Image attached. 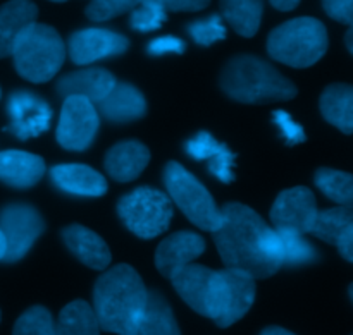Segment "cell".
I'll list each match as a JSON object with an SVG mask.
<instances>
[{
	"label": "cell",
	"mask_w": 353,
	"mask_h": 335,
	"mask_svg": "<svg viewBox=\"0 0 353 335\" xmlns=\"http://www.w3.org/2000/svg\"><path fill=\"white\" fill-rule=\"evenodd\" d=\"M38 7L31 0H9L0 6V58L12 55L17 38L37 23Z\"/></svg>",
	"instance_id": "obj_21"
},
{
	"label": "cell",
	"mask_w": 353,
	"mask_h": 335,
	"mask_svg": "<svg viewBox=\"0 0 353 335\" xmlns=\"http://www.w3.org/2000/svg\"><path fill=\"white\" fill-rule=\"evenodd\" d=\"M353 229V208L350 206H334L317 213L312 233L324 243L338 246L341 239Z\"/></svg>",
	"instance_id": "obj_29"
},
{
	"label": "cell",
	"mask_w": 353,
	"mask_h": 335,
	"mask_svg": "<svg viewBox=\"0 0 353 335\" xmlns=\"http://www.w3.org/2000/svg\"><path fill=\"white\" fill-rule=\"evenodd\" d=\"M188 33L195 43L202 45V47H210L216 41L226 38V26L219 14H212L205 19L193 21L192 24H188Z\"/></svg>",
	"instance_id": "obj_33"
},
{
	"label": "cell",
	"mask_w": 353,
	"mask_h": 335,
	"mask_svg": "<svg viewBox=\"0 0 353 335\" xmlns=\"http://www.w3.org/2000/svg\"><path fill=\"white\" fill-rule=\"evenodd\" d=\"M150 162V151L140 141H123L114 144L105 157L107 174L117 182H130L137 179Z\"/></svg>",
	"instance_id": "obj_22"
},
{
	"label": "cell",
	"mask_w": 353,
	"mask_h": 335,
	"mask_svg": "<svg viewBox=\"0 0 353 335\" xmlns=\"http://www.w3.org/2000/svg\"><path fill=\"white\" fill-rule=\"evenodd\" d=\"M269 251L279 267H300L317 260V251L303 234L292 230H278L271 227Z\"/></svg>",
	"instance_id": "obj_23"
},
{
	"label": "cell",
	"mask_w": 353,
	"mask_h": 335,
	"mask_svg": "<svg viewBox=\"0 0 353 335\" xmlns=\"http://www.w3.org/2000/svg\"><path fill=\"white\" fill-rule=\"evenodd\" d=\"M116 78L112 72L102 67L79 69L62 76L57 81V93L64 98L68 96H83L93 105L102 102L116 86Z\"/></svg>",
	"instance_id": "obj_16"
},
{
	"label": "cell",
	"mask_w": 353,
	"mask_h": 335,
	"mask_svg": "<svg viewBox=\"0 0 353 335\" xmlns=\"http://www.w3.org/2000/svg\"><path fill=\"white\" fill-rule=\"evenodd\" d=\"M130 48L124 34L103 28H86L74 31L68 40L69 58L76 65H88L102 58L116 57Z\"/></svg>",
	"instance_id": "obj_13"
},
{
	"label": "cell",
	"mask_w": 353,
	"mask_h": 335,
	"mask_svg": "<svg viewBox=\"0 0 353 335\" xmlns=\"http://www.w3.org/2000/svg\"><path fill=\"white\" fill-rule=\"evenodd\" d=\"M212 270L209 267H203L199 263H190L183 267L181 270L176 272L171 277L172 285H174L176 292L181 296L183 301L196 312L199 315L203 316V303H205V291L207 284Z\"/></svg>",
	"instance_id": "obj_26"
},
{
	"label": "cell",
	"mask_w": 353,
	"mask_h": 335,
	"mask_svg": "<svg viewBox=\"0 0 353 335\" xmlns=\"http://www.w3.org/2000/svg\"><path fill=\"white\" fill-rule=\"evenodd\" d=\"M321 112L330 124L345 134L353 133V85L334 83L323 91Z\"/></svg>",
	"instance_id": "obj_24"
},
{
	"label": "cell",
	"mask_w": 353,
	"mask_h": 335,
	"mask_svg": "<svg viewBox=\"0 0 353 335\" xmlns=\"http://www.w3.org/2000/svg\"><path fill=\"white\" fill-rule=\"evenodd\" d=\"M12 58L21 78L31 83H47L64 64V40L48 24L33 23L17 38Z\"/></svg>",
	"instance_id": "obj_5"
},
{
	"label": "cell",
	"mask_w": 353,
	"mask_h": 335,
	"mask_svg": "<svg viewBox=\"0 0 353 335\" xmlns=\"http://www.w3.org/2000/svg\"><path fill=\"white\" fill-rule=\"evenodd\" d=\"M148 289L130 265H116L93 288V312L103 332L133 335L145 312Z\"/></svg>",
	"instance_id": "obj_2"
},
{
	"label": "cell",
	"mask_w": 353,
	"mask_h": 335,
	"mask_svg": "<svg viewBox=\"0 0 353 335\" xmlns=\"http://www.w3.org/2000/svg\"><path fill=\"white\" fill-rule=\"evenodd\" d=\"M314 182L331 202L353 208V174L323 167L316 172Z\"/></svg>",
	"instance_id": "obj_30"
},
{
	"label": "cell",
	"mask_w": 353,
	"mask_h": 335,
	"mask_svg": "<svg viewBox=\"0 0 353 335\" xmlns=\"http://www.w3.org/2000/svg\"><path fill=\"white\" fill-rule=\"evenodd\" d=\"M7 114H9V126L6 131H10L16 138L26 141L43 134L50 127L52 109L41 96L17 89L10 93L7 100Z\"/></svg>",
	"instance_id": "obj_11"
},
{
	"label": "cell",
	"mask_w": 353,
	"mask_h": 335,
	"mask_svg": "<svg viewBox=\"0 0 353 335\" xmlns=\"http://www.w3.org/2000/svg\"><path fill=\"white\" fill-rule=\"evenodd\" d=\"M205 251V241L200 234L181 230L165 237L155 251V267L164 277L171 279L178 270L193 263Z\"/></svg>",
	"instance_id": "obj_14"
},
{
	"label": "cell",
	"mask_w": 353,
	"mask_h": 335,
	"mask_svg": "<svg viewBox=\"0 0 353 335\" xmlns=\"http://www.w3.org/2000/svg\"><path fill=\"white\" fill-rule=\"evenodd\" d=\"M221 17L231 24L240 36L252 38L261 28L262 0H221Z\"/></svg>",
	"instance_id": "obj_27"
},
{
	"label": "cell",
	"mask_w": 353,
	"mask_h": 335,
	"mask_svg": "<svg viewBox=\"0 0 353 335\" xmlns=\"http://www.w3.org/2000/svg\"><path fill=\"white\" fill-rule=\"evenodd\" d=\"M0 230L7 246L3 261L14 263L26 257L34 241L43 234L45 222L34 206L10 203L0 210Z\"/></svg>",
	"instance_id": "obj_9"
},
{
	"label": "cell",
	"mask_w": 353,
	"mask_h": 335,
	"mask_svg": "<svg viewBox=\"0 0 353 335\" xmlns=\"http://www.w3.org/2000/svg\"><path fill=\"white\" fill-rule=\"evenodd\" d=\"M164 186L168 189L169 199L176 203L186 219L199 229L214 233L221 226V208H217L205 186L181 164L169 162L165 165Z\"/></svg>",
	"instance_id": "obj_7"
},
{
	"label": "cell",
	"mask_w": 353,
	"mask_h": 335,
	"mask_svg": "<svg viewBox=\"0 0 353 335\" xmlns=\"http://www.w3.org/2000/svg\"><path fill=\"white\" fill-rule=\"evenodd\" d=\"M269 233L271 226L250 206L226 203L221 208V226L212 236L224 267L245 272L257 281L281 268L269 251Z\"/></svg>",
	"instance_id": "obj_1"
},
{
	"label": "cell",
	"mask_w": 353,
	"mask_h": 335,
	"mask_svg": "<svg viewBox=\"0 0 353 335\" xmlns=\"http://www.w3.org/2000/svg\"><path fill=\"white\" fill-rule=\"evenodd\" d=\"M99 116L114 124H128L147 114V102L138 88L128 83H116L112 91L97 103Z\"/></svg>",
	"instance_id": "obj_18"
},
{
	"label": "cell",
	"mask_w": 353,
	"mask_h": 335,
	"mask_svg": "<svg viewBox=\"0 0 353 335\" xmlns=\"http://www.w3.org/2000/svg\"><path fill=\"white\" fill-rule=\"evenodd\" d=\"M348 294H350V299H352V303H353V284L350 285V289H348Z\"/></svg>",
	"instance_id": "obj_44"
},
{
	"label": "cell",
	"mask_w": 353,
	"mask_h": 335,
	"mask_svg": "<svg viewBox=\"0 0 353 335\" xmlns=\"http://www.w3.org/2000/svg\"><path fill=\"white\" fill-rule=\"evenodd\" d=\"M43 158L23 150L0 151V181L16 189L33 188L45 174Z\"/></svg>",
	"instance_id": "obj_19"
},
{
	"label": "cell",
	"mask_w": 353,
	"mask_h": 335,
	"mask_svg": "<svg viewBox=\"0 0 353 335\" xmlns=\"http://www.w3.org/2000/svg\"><path fill=\"white\" fill-rule=\"evenodd\" d=\"M143 0H92L86 6L85 14L88 19L95 21V23H103V21L121 16V14L131 12Z\"/></svg>",
	"instance_id": "obj_34"
},
{
	"label": "cell",
	"mask_w": 353,
	"mask_h": 335,
	"mask_svg": "<svg viewBox=\"0 0 353 335\" xmlns=\"http://www.w3.org/2000/svg\"><path fill=\"white\" fill-rule=\"evenodd\" d=\"M117 213L134 236L154 239L165 233L171 224L172 202L165 193L141 186L119 199Z\"/></svg>",
	"instance_id": "obj_8"
},
{
	"label": "cell",
	"mask_w": 353,
	"mask_h": 335,
	"mask_svg": "<svg viewBox=\"0 0 353 335\" xmlns=\"http://www.w3.org/2000/svg\"><path fill=\"white\" fill-rule=\"evenodd\" d=\"M57 325V335H100V323L92 306L83 299L69 303L61 310Z\"/></svg>",
	"instance_id": "obj_28"
},
{
	"label": "cell",
	"mask_w": 353,
	"mask_h": 335,
	"mask_svg": "<svg viewBox=\"0 0 353 335\" xmlns=\"http://www.w3.org/2000/svg\"><path fill=\"white\" fill-rule=\"evenodd\" d=\"M133 335H181L168 299L157 291H148L147 306Z\"/></svg>",
	"instance_id": "obj_25"
},
{
	"label": "cell",
	"mask_w": 353,
	"mask_h": 335,
	"mask_svg": "<svg viewBox=\"0 0 353 335\" xmlns=\"http://www.w3.org/2000/svg\"><path fill=\"white\" fill-rule=\"evenodd\" d=\"M330 47L327 30L316 17H295L269 33L268 52L274 61L303 69L317 64Z\"/></svg>",
	"instance_id": "obj_4"
},
{
	"label": "cell",
	"mask_w": 353,
	"mask_h": 335,
	"mask_svg": "<svg viewBox=\"0 0 353 335\" xmlns=\"http://www.w3.org/2000/svg\"><path fill=\"white\" fill-rule=\"evenodd\" d=\"M171 12H196L205 9L210 0H154Z\"/></svg>",
	"instance_id": "obj_38"
},
{
	"label": "cell",
	"mask_w": 353,
	"mask_h": 335,
	"mask_svg": "<svg viewBox=\"0 0 353 335\" xmlns=\"http://www.w3.org/2000/svg\"><path fill=\"white\" fill-rule=\"evenodd\" d=\"M323 7L331 19L353 26V0H323Z\"/></svg>",
	"instance_id": "obj_36"
},
{
	"label": "cell",
	"mask_w": 353,
	"mask_h": 335,
	"mask_svg": "<svg viewBox=\"0 0 353 335\" xmlns=\"http://www.w3.org/2000/svg\"><path fill=\"white\" fill-rule=\"evenodd\" d=\"M185 151L193 160L207 162L209 172L221 182L230 184L234 181L233 169L236 155L226 144L219 143L210 133L200 131L199 134L190 138L185 143Z\"/></svg>",
	"instance_id": "obj_15"
},
{
	"label": "cell",
	"mask_w": 353,
	"mask_h": 335,
	"mask_svg": "<svg viewBox=\"0 0 353 335\" xmlns=\"http://www.w3.org/2000/svg\"><path fill=\"white\" fill-rule=\"evenodd\" d=\"M99 126V110L90 100L83 96H68L62 103L55 136L65 150L85 151L92 147Z\"/></svg>",
	"instance_id": "obj_10"
},
{
	"label": "cell",
	"mask_w": 353,
	"mask_h": 335,
	"mask_svg": "<svg viewBox=\"0 0 353 335\" xmlns=\"http://www.w3.org/2000/svg\"><path fill=\"white\" fill-rule=\"evenodd\" d=\"M272 7L278 10H283V12H288V10H293L299 7L300 0H271Z\"/></svg>",
	"instance_id": "obj_40"
},
{
	"label": "cell",
	"mask_w": 353,
	"mask_h": 335,
	"mask_svg": "<svg viewBox=\"0 0 353 335\" xmlns=\"http://www.w3.org/2000/svg\"><path fill=\"white\" fill-rule=\"evenodd\" d=\"M168 19V10L159 6L154 0H143L137 9L131 10L130 24L133 30L140 33H148L155 31L162 26Z\"/></svg>",
	"instance_id": "obj_32"
},
{
	"label": "cell",
	"mask_w": 353,
	"mask_h": 335,
	"mask_svg": "<svg viewBox=\"0 0 353 335\" xmlns=\"http://www.w3.org/2000/svg\"><path fill=\"white\" fill-rule=\"evenodd\" d=\"M0 96H2V89H0Z\"/></svg>",
	"instance_id": "obj_46"
},
{
	"label": "cell",
	"mask_w": 353,
	"mask_h": 335,
	"mask_svg": "<svg viewBox=\"0 0 353 335\" xmlns=\"http://www.w3.org/2000/svg\"><path fill=\"white\" fill-rule=\"evenodd\" d=\"M255 301V279L241 270H212L207 284L203 316L221 329L234 325Z\"/></svg>",
	"instance_id": "obj_6"
},
{
	"label": "cell",
	"mask_w": 353,
	"mask_h": 335,
	"mask_svg": "<svg viewBox=\"0 0 353 335\" xmlns=\"http://www.w3.org/2000/svg\"><path fill=\"white\" fill-rule=\"evenodd\" d=\"M12 335H57V325L47 308L31 306L17 318Z\"/></svg>",
	"instance_id": "obj_31"
},
{
	"label": "cell",
	"mask_w": 353,
	"mask_h": 335,
	"mask_svg": "<svg viewBox=\"0 0 353 335\" xmlns=\"http://www.w3.org/2000/svg\"><path fill=\"white\" fill-rule=\"evenodd\" d=\"M186 50V43L178 36H161L148 43L147 52L154 57L165 54H183Z\"/></svg>",
	"instance_id": "obj_37"
},
{
	"label": "cell",
	"mask_w": 353,
	"mask_h": 335,
	"mask_svg": "<svg viewBox=\"0 0 353 335\" xmlns=\"http://www.w3.org/2000/svg\"><path fill=\"white\" fill-rule=\"evenodd\" d=\"M317 202L309 188L285 189L279 193L271 208L272 227L278 230H292L299 234L312 233L317 219Z\"/></svg>",
	"instance_id": "obj_12"
},
{
	"label": "cell",
	"mask_w": 353,
	"mask_h": 335,
	"mask_svg": "<svg viewBox=\"0 0 353 335\" xmlns=\"http://www.w3.org/2000/svg\"><path fill=\"white\" fill-rule=\"evenodd\" d=\"M345 45H347L348 52L353 55V26L348 28L347 34H345Z\"/></svg>",
	"instance_id": "obj_42"
},
{
	"label": "cell",
	"mask_w": 353,
	"mask_h": 335,
	"mask_svg": "<svg viewBox=\"0 0 353 335\" xmlns=\"http://www.w3.org/2000/svg\"><path fill=\"white\" fill-rule=\"evenodd\" d=\"M62 239L72 255L93 270H105L109 267L110 251L105 241L86 227L72 224L62 230Z\"/></svg>",
	"instance_id": "obj_20"
},
{
	"label": "cell",
	"mask_w": 353,
	"mask_h": 335,
	"mask_svg": "<svg viewBox=\"0 0 353 335\" xmlns=\"http://www.w3.org/2000/svg\"><path fill=\"white\" fill-rule=\"evenodd\" d=\"M272 120H274L276 126L279 127L281 138L285 140V143L288 144V147H295V144L305 141V131H303V127L300 126V124H296L295 120L292 119V116H290L288 112H285V110H276V112L272 114Z\"/></svg>",
	"instance_id": "obj_35"
},
{
	"label": "cell",
	"mask_w": 353,
	"mask_h": 335,
	"mask_svg": "<svg viewBox=\"0 0 353 335\" xmlns=\"http://www.w3.org/2000/svg\"><path fill=\"white\" fill-rule=\"evenodd\" d=\"M6 250H7L6 237H3L2 230H0V260H2V261H3V257H6Z\"/></svg>",
	"instance_id": "obj_43"
},
{
	"label": "cell",
	"mask_w": 353,
	"mask_h": 335,
	"mask_svg": "<svg viewBox=\"0 0 353 335\" xmlns=\"http://www.w3.org/2000/svg\"><path fill=\"white\" fill-rule=\"evenodd\" d=\"M221 88L241 103L286 102L296 96V86L255 55H236L221 72Z\"/></svg>",
	"instance_id": "obj_3"
},
{
	"label": "cell",
	"mask_w": 353,
	"mask_h": 335,
	"mask_svg": "<svg viewBox=\"0 0 353 335\" xmlns=\"http://www.w3.org/2000/svg\"><path fill=\"white\" fill-rule=\"evenodd\" d=\"M52 2H65V0H52Z\"/></svg>",
	"instance_id": "obj_45"
},
{
	"label": "cell",
	"mask_w": 353,
	"mask_h": 335,
	"mask_svg": "<svg viewBox=\"0 0 353 335\" xmlns=\"http://www.w3.org/2000/svg\"><path fill=\"white\" fill-rule=\"evenodd\" d=\"M338 251H340L341 257L345 258L347 261H352L353 263V229L350 233L347 234V236L343 237V239L338 243Z\"/></svg>",
	"instance_id": "obj_39"
},
{
	"label": "cell",
	"mask_w": 353,
	"mask_h": 335,
	"mask_svg": "<svg viewBox=\"0 0 353 335\" xmlns=\"http://www.w3.org/2000/svg\"><path fill=\"white\" fill-rule=\"evenodd\" d=\"M261 335H295V334H292L286 329H281V327H268L265 330H262Z\"/></svg>",
	"instance_id": "obj_41"
},
{
	"label": "cell",
	"mask_w": 353,
	"mask_h": 335,
	"mask_svg": "<svg viewBox=\"0 0 353 335\" xmlns=\"http://www.w3.org/2000/svg\"><path fill=\"white\" fill-rule=\"evenodd\" d=\"M50 179L57 189L72 196L99 198L107 193V179L85 164H59L52 167Z\"/></svg>",
	"instance_id": "obj_17"
}]
</instances>
